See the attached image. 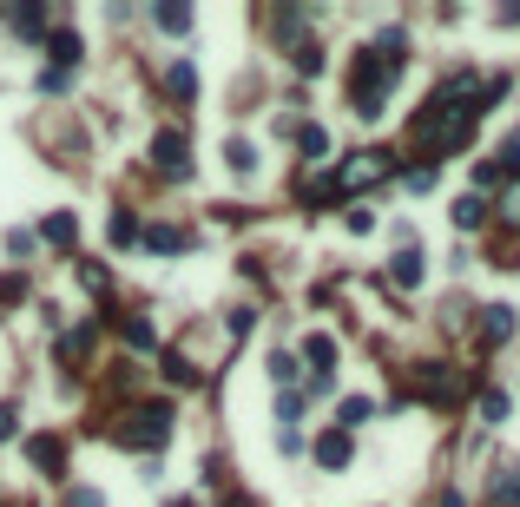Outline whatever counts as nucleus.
I'll return each instance as SVG.
<instances>
[{
    "mask_svg": "<svg viewBox=\"0 0 520 507\" xmlns=\"http://www.w3.org/2000/svg\"><path fill=\"white\" fill-rule=\"evenodd\" d=\"M409 33L402 27H389L376 40V47L369 53H356V66H349V112H356V119H382V112H389V86H395V73H402V60H409Z\"/></svg>",
    "mask_w": 520,
    "mask_h": 507,
    "instance_id": "1",
    "label": "nucleus"
},
{
    "mask_svg": "<svg viewBox=\"0 0 520 507\" xmlns=\"http://www.w3.org/2000/svg\"><path fill=\"white\" fill-rule=\"evenodd\" d=\"M172 402H145V409H132V422L126 428H112V435H119V442L126 448H165L172 442Z\"/></svg>",
    "mask_w": 520,
    "mask_h": 507,
    "instance_id": "2",
    "label": "nucleus"
},
{
    "mask_svg": "<svg viewBox=\"0 0 520 507\" xmlns=\"http://www.w3.org/2000/svg\"><path fill=\"white\" fill-rule=\"evenodd\" d=\"M152 165H158V172H172V178H191V165H185V132H178V126L152 132Z\"/></svg>",
    "mask_w": 520,
    "mask_h": 507,
    "instance_id": "3",
    "label": "nucleus"
},
{
    "mask_svg": "<svg viewBox=\"0 0 520 507\" xmlns=\"http://www.w3.org/2000/svg\"><path fill=\"white\" fill-rule=\"evenodd\" d=\"M389 172H395V165H389V152H356V159H349L343 172H330V178L349 191V185H376V178H389Z\"/></svg>",
    "mask_w": 520,
    "mask_h": 507,
    "instance_id": "4",
    "label": "nucleus"
},
{
    "mask_svg": "<svg viewBox=\"0 0 520 507\" xmlns=\"http://www.w3.org/2000/svg\"><path fill=\"white\" fill-rule=\"evenodd\" d=\"M428 277V257H422V238L415 244H402V251L389 257V284H402V290H415Z\"/></svg>",
    "mask_w": 520,
    "mask_h": 507,
    "instance_id": "5",
    "label": "nucleus"
},
{
    "mask_svg": "<svg viewBox=\"0 0 520 507\" xmlns=\"http://www.w3.org/2000/svg\"><path fill=\"white\" fill-rule=\"evenodd\" d=\"M7 27H14L20 40H47V7H40V0H14V7H7Z\"/></svg>",
    "mask_w": 520,
    "mask_h": 507,
    "instance_id": "6",
    "label": "nucleus"
},
{
    "mask_svg": "<svg viewBox=\"0 0 520 507\" xmlns=\"http://www.w3.org/2000/svg\"><path fill=\"white\" fill-rule=\"evenodd\" d=\"M310 455H316V468H349L356 442H349L343 428H330V435H316V442H310Z\"/></svg>",
    "mask_w": 520,
    "mask_h": 507,
    "instance_id": "7",
    "label": "nucleus"
},
{
    "mask_svg": "<svg viewBox=\"0 0 520 507\" xmlns=\"http://www.w3.org/2000/svg\"><path fill=\"white\" fill-rule=\"evenodd\" d=\"M422 396L428 402H455L461 396V376L448 363H422Z\"/></svg>",
    "mask_w": 520,
    "mask_h": 507,
    "instance_id": "8",
    "label": "nucleus"
},
{
    "mask_svg": "<svg viewBox=\"0 0 520 507\" xmlns=\"http://www.w3.org/2000/svg\"><path fill=\"white\" fill-rule=\"evenodd\" d=\"M47 53H53V66H60V73H73V66L86 60V47H79L73 27H53V33H47Z\"/></svg>",
    "mask_w": 520,
    "mask_h": 507,
    "instance_id": "9",
    "label": "nucleus"
},
{
    "mask_svg": "<svg viewBox=\"0 0 520 507\" xmlns=\"http://www.w3.org/2000/svg\"><path fill=\"white\" fill-rule=\"evenodd\" d=\"M139 238H145V251H165V257L191 251V231H185V224H152V231H139Z\"/></svg>",
    "mask_w": 520,
    "mask_h": 507,
    "instance_id": "10",
    "label": "nucleus"
},
{
    "mask_svg": "<svg viewBox=\"0 0 520 507\" xmlns=\"http://www.w3.org/2000/svg\"><path fill=\"white\" fill-rule=\"evenodd\" d=\"M165 93H172L178 106H191V99H198V66H191V60H172V66H165Z\"/></svg>",
    "mask_w": 520,
    "mask_h": 507,
    "instance_id": "11",
    "label": "nucleus"
},
{
    "mask_svg": "<svg viewBox=\"0 0 520 507\" xmlns=\"http://www.w3.org/2000/svg\"><path fill=\"white\" fill-rule=\"evenodd\" d=\"M27 461H33V468H47V475H60V468H66V442H60V435H33Z\"/></svg>",
    "mask_w": 520,
    "mask_h": 507,
    "instance_id": "12",
    "label": "nucleus"
},
{
    "mask_svg": "<svg viewBox=\"0 0 520 507\" xmlns=\"http://www.w3.org/2000/svg\"><path fill=\"white\" fill-rule=\"evenodd\" d=\"M507 336H514V310H507V303H488V310H481V343H507Z\"/></svg>",
    "mask_w": 520,
    "mask_h": 507,
    "instance_id": "13",
    "label": "nucleus"
},
{
    "mask_svg": "<svg viewBox=\"0 0 520 507\" xmlns=\"http://www.w3.org/2000/svg\"><path fill=\"white\" fill-rule=\"evenodd\" d=\"M455 224L461 231H481V224H488V198H481V191H461L455 198Z\"/></svg>",
    "mask_w": 520,
    "mask_h": 507,
    "instance_id": "14",
    "label": "nucleus"
},
{
    "mask_svg": "<svg viewBox=\"0 0 520 507\" xmlns=\"http://www.w3.org/2000/svg\"><path fill=\"white\" fill-rule=\"evenodd\" d=\"M40 238H47V244H60V251H73V244H79V224H73V211H53V218L40 224Z\"/></svg>",
    "mask_w": 520,
    "mask_h": 507,
    "instance_id": "15",
    "label": "nucleus"
},
{
    "mask_svg": "<svg viewBox=\"0 0 520 507\" xmlns=\"http://www.w3.org/2000/svg\"><path fill=\"white\" fill-rule=\"evenodd\" d=\"M336 415H343L336 428H343V435H356L363 422H376V402H369V396H343V409H336Z\"/></svg>",
    "mask_w": 520,
    "mask_h": 507,
    "instance_id": "16",
    "label": "nucleus"
},
{
    "mask_svg": "<svg viewBox=\"0 0 520 507\" xmlns=\"http://www.w3.org/2000/svg\"><path fill=\"white\" fill-rule=\"evenodd\" d=\"M303 409H310V396H303V389H284V396H277V422H284V435H297Z\"/></svg>",
    "mask_w": 520,
    "mask_h": 507,
    "instance_id": "17",
    "label": "nucleus"
},
{
    "mask_svg": "<svg viewBox=\"0 0 520 507\" xmlns=\"http://www.w3.org/2000/svg\"><path fill=\"white\" fill-rule=\"evenodd\" d=\"M297 152H303V159H323V152H330V132H323V126H297Z\"/></svg>",
    "mask_w": 520,
    "mask_h": 507,
    "instance_id": "18",
    "label": "nucleus"
},
{
    "mask_svg": "<svg viewBox=\"0 0 520 507\" xmlns=\"http://www.w3.org/2000/svg\"><path fill=\"white\" fill-rule=\"evenodd\" d=\"M224 159H231L237 178H251V172H257V145H251V139H231V152H224Z\"/></svg>",
    "mask_w": 520,
    "mask_h": 507,
    "instance_id": "19",
    "label": "nucleus"
},
{
    "mask_svg": "<svg viewBox=\"0 0 520 507\" xmlns=\"http://www.w3.org/2000/svg\"><path fill=\"white\" fill-rule=\"evenodd\" d=\"M152 27H165V33H185V27H191V7H178V0H172V7H152Z\"/></svg>",
    "mask_w": 520,
    "mask_h": 507,
    "instance_id": "20",
    "label": "nucleus"
},
{
    "mask_svg": "<svg viewBox=\"0 0 520 507\" xmlns=\"http://www.w3.org/2000/svg\"><path fill=\"white\" fill-rule=\"evenodd\" d=\"M290 60H297V73H323V47H316V40H297V47H290Z\"/></svg>",
    "mask_w": 520,
    "mask_h": 507,
    "instance_id": "21",
    "label": "nucleus"
},
{
    "mask_svg": "<svg viewBox=\"0 0 520 507\" xmlns=\"http://www.w3.org/2000/svg\"><path fill=\"white\" fill-rule=\"evenodd\" d=\"M165 382H172V389H191V382H198V369H191L185 356H165Z\"/></svg>",
    "mask_w": 520,
    "mask_h": 507,
    "instance_id": "22",
    "label": "nucleus"
},
{
    "mask_svg": "<svg viewBox=\"0 0 520 507\" xmlns=\"http://www.w3.org/2000/svg\"><path fill=\"white\" fill-rule=\"evenodd\" d=\"M126 343H132V349H152V343H158L152 323H145V317H126Z\"/></svg>",
    "mask_w": 520,
    "mask_h": 507,
    "instance_id": "23",
    "label": "nucleus"
},
{
    "mask_svg": "<svg viewBox=\"0 0 520 507\" xmlns=\"http://www.w3.org/2000/svg\"><path fill=\"white\" fill-rule=\"evenodd\" d=\"M481 422H507V396H501V389H488V396H481Z\"/></svg>",
    "mask_w": 520,
    "mask_h": 507,
    "instance_id": "24",
    "label": "nucleus"
},
{
    "mask_svg": "<svg viewBox=\"0 0 520 507\" xmlns=\"http://www.w3.org/2000/svg\"><path fill=\"white\" fill-rule=\"evenodd\" d=\"M139 238V218H132V211H119V218H112V244H132Z\"/></svg>",
    "mask_w": 520,
    "mask_h": 507,
    "instance_id": "25",
    "label": "nucleus"
},
{
    "mask_svg": "<svg viewBox=\"0 0 520 507\" xmlns=\"http://www.w3.org/2000/svg\"><path fill=\"white\" fill-rule=\"evenodd\" d=\"M270 382H284L290 389V382H297V363H290V356H270Z\"/></svg>",
    "mask_w": 520,
    "mask_h": 507,
    "instance_id": "26",
    "label": "nucleus"
},
{
    "mask_svg": "<svg viewBox=\"0 0 520 507\" xmlns=\"http://www.w3.org/2000/svg\"><path fill=\"white\" fill-rule=\"evenodd\" d=\"M402 185H409V191H428V185H435V165H415V172H402Z\"/></svg>",
    "mask_w": 520,
    "mask_h": 507,
    "instance_id": "27",
    "label": "nucleus"
},
{
    "mask_svg": "<svg viewBox=\"0 0 520 507\" xmlns=\"http://www.w3.org/2000/svg\"><path fill=\"white\" fill-rule=\"evenodd\" d=\"M66 507H106V494H99V488H73V494H66Z\"/></svg>",
    "mask_w": 520,
    "mask_h": 507,
    "instance_id": "28",
    "label": "nucleus"
},
{
    "mask_svg": "<svg viewBox=\"0 0 520 507\" xmlns=\"http://www.w3.org/2000/svg\"><path fill=\"white\" fill-rule=\"evenodd\" d=\"M349 231H356V238H369V231H376V211L356 205V211H349Z\"/></svg>",
    "mask_w": 520,
    "mask_h": 507,
    "instance_id": "29",
    "label": "nucleus"
},
{
    "mask_svg": "<svg viewBox=\"0 0 520 507\" xmlns=\"http://www.w3.org/2000/svg\"><path fill=\"white\" fill-rule=\"evenodd\" d=\"M40 93H66V73H60V66H40Z\"/></svg>",
    "mask_w": 520,
    "mask_h": 507,
    "instance_id": "30",
    "label": "nucleus"
},
{
    "mask_svg": "<svg viewBox=\"0 0 520 507\" xmlns=\"http://www.w3.org/2000/svg\"><path fill=\"white\" fill-rule=\"evenodd\" d=\"M14 422H20V415H14V402H0V442H14Z\"/></svg>",
    "mask_w": 520,
    "mask_h": 507,
    "instance_id": "31",
    "label": "nucleus"
},
{
    "mask_svg": "<svg viewBox=\"0 0 520 507\" xmlns=\"http://www.w3.org/2000/svg\"><path fill=\"white\" fill-rule=\"evenodd\" d=\"M501 218H507V224H520V191H514V198L501 205Z\"/></svg>",
    "mask_w": 520,
    "mask_h": 507,
    "instance_id": "32",
    "label": "nucleus"
},
{
    "mask_svg": "<svg viewBox=\"0 0 520 507\" xmlns=\"http://www.w3.org/2000/svg\"><path fill=\"white\" fill-rule=\"evenodd\" d=\"M442 507H468V501H461V488H448V494H442Z\"/></svg>",
    "mask_w": 520,
    "mask_h": 507,
    "instance_id": "33",
    "label": "nucleus"
},
{
    "mask_svg": "<svg viewBox=\"0 0 520 507\" xmlns=\"http://www.w3.org/2000/svg\"><path fill=\"white\" fill-rule=\"evenodd\" d=\"M172 507H198V501H172Z\"/></svg>",
    "mask_w": 520,
    "mask_h": 507,
    "instance_id": "34",
    "label": "nucleus"
}]
</instances>
